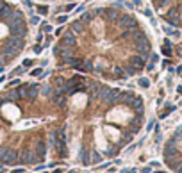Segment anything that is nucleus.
Instances as JSON below:
<instances>
[{
    "instance_id": "nucleus-11",
    "label": "nucleus",
    "mask_w": 182,
    "mask_h": 173,
    "mask_svg": "<svg viewBox=\"0 0 182 173\" xmlns=\"http://www.w3.org/2000/svg\"><path fill=\"white\" fill-rule=\"evenodd\" d=\"M52 173H62V170H54Z\"/></svg>"
},
{
    "instance_id": "nucleus-2",
    "label": "nucleus",
    "mask_w": 182,
    "mask_h": 173,
    "mask_svg": "<svg viewBox=\"0 0 182 173\" xmlns=\"http://www.w3.org/2000/svg\"><path fill=\"white\" fill-rule=\"evenodd\" d=\"M30 25L25 11L13 0H0V73L25 52Z\"/></svg>"
},
{
    "instance_id": "nucleus-3",
    "label": "nucleus",
    "mask_w": 182,
    "mask_h": 173,
    "mask_svg": "<svg viewBox=\"0 0 182 173\" xmlns=\"http://www.w3.org/2000/svg\"><path fill=\"white\" fill-rule=\"evenodd\" d=\"M173 111H175V107H173V105H168V107L163 111V113H161V118H166L170 113H173Z\"/></svg>"
},
{
    "instance_id": "nucleus-1",
    "label": "nucleus",
    "mask_w": 182,
    "mask_h": 173,
    "mask_svg": "<svg viewBox=\"0 0 182 173\" xmlns=\"http://www.w3.org/2000/svg\"><path fill=\"white\" fill-rule=\"evenodd\" d=\"M152 50L146 29L118 4L89 7L71 20L52 54L61 68L120 82L143 72Z\"/></svg>"
},
{
    "instance_id": "nucleus-5",
    "label": "nucleus",
    "mask_w": 182,
    "mask_h": 173,
    "mask_svg": "<svg viewBox=\"0 0 182 173\" xmlns=\"http://www.w3.org/2000/svg\"><path fill=\"white\" fill-rule=\"evenodd\" d=\"M137 84L141 86V88H148V86H150V80H148V79H139Z\"/></svg>"
},
{
    "instance_id": "nucleus-4",
    "label": "nucleus",
    "mask_w": 182,
    "mask_h": 173,
    "mask_svg": "<svg viewBox=\"0 0 182 173\" xmlns=\"http://www.w3.org/2000/svg\"><path fill=\"white\" fill-rule=\"evenodd\" d=\"M38 13L43 14V16H47L48 14V7L47 5H38Z\"/></svg>"
},
{
    "instance_id": "nucleus-8",
    "label": "nucleus",
    "mask_w": 182,
    "mask_h": 173,
    "mask_svg": "<svg viewBox=\"0 0 182 173\" xmlns=\"http://www.w3.org/2000/svg\"><path fill=\"white\" fill-rule=\"evenodd\" d=\"M50 29H52V27L45 23V25H41V32H48V30H50Z\"/></svg>"
},
{
    "instance_id": "nucleus-10",
    "label": "nucleus",
    "mask_w": 182,
    "mask_h": 173,
    "mask_svg": "<svg viewBox=\"0 0 182 173\" xmlns=\"http://www.w3.org/2000/svg\"><path fill=\"white\" fill-rule=\"evenodd\" d=\"M141 171H143V173H150V171H152V168H150V166H146V168H143Z\"/></svg>"
},
{
    "instance_id": "nucleus-6",
    "label": "nucleus",
    "mask_w": 182,
    "mask_h": 173,
    "mask_svg": "<svg viewBox=\"0 0 182 173\" xmlns=\"http://www.w3.org/2000/svg\"><path fill=\"white\" fill-rule=\"evenodd\" d=\"M41 73H43V70H41V68H36V70H32L29 75H30V77H38V75H41Z\"/></svg>"
},
{
    "instance_id": "nucleus-7",
    "label": "nucleus",
    "mask_w": 182,
    "mask_h": 173,
    "mask_svg": "<svg viewBox=\"0 0 182 173\" xmlns=\"http://www.w3.org/2000/svg\"><path fill=\"white\" fill-rule=\"evenodd\" d=\"M66 20H68V14H61V16L57 18V23H64Z\"/></svg>"
},
{
    "instance_id": "nucleus-9",
    "label": "nucleus",
    "mask_w": 182,
    "mask_h": 173,
    "mask_svg": "<svg viewBox=\"0 0 182 173\" xmlns=\"http://www.w3.org/2000/svg\"><path fill=\"white\" fill-rule=\"evenodd\" d=\"M62 30H64V27H59V29H56V38L62 34Z\"/></svg>"
}]
</instances>
